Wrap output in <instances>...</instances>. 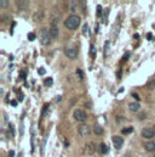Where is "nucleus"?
<instances>
[{"label":"nucleus","mask_w":155,"mask_h":157,"mask_svg":"<svg viewBox=\"0 0 155 157\" xmlns=\"http://www.w3.org/2000/svg\"><path fill=\"white\" fill-rule=\"evenodd\" d=\"M28 39L34 40V39H35V34H34V33H29V34H28Z\"/></svg>","instance_id":"obj_24"},{"label":"nucleus","mask_w":155,"mask_h":157,"mask_svg":"<svg viewBox=\"0 0 155 157\" xmlns=\"http://www.w3.org/2000/svg\"><path fill=\"white\" fill-rule=\"evenodd\" d=\"M113 144H114V146H115L116 150H119V149H121V147H122L124 140H122V138H121V136H113Z\"/></svg>","instance_id":"obj_7"},{"label":"nucleus","mask_w":155,"mask_h":157,"mask_svg":"<svg viewBox=\"0 0 155 157\" xmlns=\"http://www.w3.org/2000/svg\"><path fill=\"white\" fill-rule=\"evenodd\" d=\"M132 96H133V98H136L137 100H139V98H138V95H137V94H132Z\"/></svg>","instance_id":"obj_33"},{"label":"nucleus","mask_w":155,"mask_h":157,"mask_svg":"<svg viewBox=\"0 0 155 157\" xmlns=\"http://www.w3.org/2000/svg\"><path fill=\"white\" fill-rule=\"evenodd\" d=\"M132 130H133V128H132V127H128V128H124V129L121 130V133H122L124 135H128V134L132 133Z\"/></svg>","instance_id":"obj_14"},{"label":"nucleus","mask_w":155,"mask_h":157,"mask_svg":"<svg viewBox=\"0 0 155 157\" xmlns=\"http://www.w3.org/2000/svg\"><path fill=\"white\" fill-rule=\"evenodd\" d=\"M39 40L42 45H49L51 43V36H50V31H47L46 28H42L39 33Z\"/></svg>","instance_id":"obj_2"},{"label":"nucleus","mask_w":155,"mask_h":157,"mask_svg":"<svg viewBox=\"0 0 155 157\" xmlns=\"http://www.w3.org/2000/svg\"><path fill=\"white\" fill-rule=\"evenodd\" d=\"M39 73H40V75H44V73H45V70H44V68H40V70H39Z\"/></svg>","instance_id":"obj_29"},{"label":"nucleus","mask_w":155,"mask_h":157,"mask_svg":"<svg viewBox=\"0 0 155 157\" xmlns=\"http://www.w3.org/2000/svg\"><path fill=\"white\" fill-rule=\"evenodd\" d=\"M26 75H27V73H26V71H22V72H21V75H20V78L26 79Z\"/></svg>","instance_id":"obj_25"},{"label":"nucleus","mask_w":155,"mask_h":157,"mask_svg":"<svg viewBox=\"0 0 155 157\" xmlns=\"http://www.w3.org/2000/svg\"><path fill=\"white\" fill-rule=\"evenodd\" d=\"M78 133L81 135V136H87L90 133H91V130H90V127L87 125V124H80L79 127H78Z\"/></svg>","instance_id":"obj_4"},{"label":"nucleus","mask_w":155,"mask_h":157,"mask_svg":"<svg viewBox=\"0 0 155 157\" xmlns=\"http://www.w3.org/2000/svg\"><path fill=\"white\" fill-rule=\"evenodd\" d=\"M77 76H79V79H80V80L84 78V75H82V71H81V70H77Z\"/></svg>","instance_id":"obj_22"},{"label":"nucleus","mask_w":155,"mask_h":157,"mask_svg":"<svg viewBox=\"0 0 155 157\" xmlns=\"http://www.w3.org/2000/svg\"><path fill=\"white\" fill-rule=\"evenodd\" d=\"M23 99H24V95H23L22 93H20V94H18V100H20V101H22Z\"/></svg>","instance_id":"obj_28"},{"label":"nucleus","mask_w":155,"mask_h":157,"mask_svg":"<svg viewBox=\"0 0 155 157\" xmlns=\"http://www.w3.org/2000/svg\"><path fill=\"white\" fill-rule=\"evenodd\" d=\"M7 4H9V1H6V0H1V1H0V7H6Z\"/></svg>","instance_id":"obj_20"},{"label":"nucleus","mask_w":155,"mask_h":157,"mask_svg":"<svg viewBox=\"0 0 155 157\" xmlns=\"http://www.w3.org/2000/svg\"><path fill=\"white\" fill-rule=\"evenodd\" d=\"M99 149H101V154H103V155H107V154H108V151H109L108 146H107L106 144H103V143L99 145Z\"/></svg>","instance_id":"obj_13"},{"label":"nucleus","mask_w":155,"mask_h":157,"mask_svg":"<svg viewBox=\"0 0 155 157\" xmlns=\"http://www.w3.org/2000/svg\"><path fill=\"white\" fill-rule=\"evenodd\" d=\"M64 52H66V56L69 57V59H75L78 55L77 49H74V48H67Z\"/></svg>","instance_id":"obj_6"},{"label":"nucleus","mask_w":155,"mask_h":157,"mask_svg":"<svg viewBox=\"0 0 155 157\" xmlns=\"http://www.w3.org/2000/svg\"><path fill=\"white\" fill-rule=\"evenodd\" d=\"M93 133H95L96 135H102V134H103V129H102V127L98 125V124H95V125H93Z\"/></svg>","instance_id":"obj_12"},{"label":"nucleus","mask_w":155,"mask_h":157,"mask_svg":"<svg viewBox=\"0 0 155 157\" xmlns=\"http://www.w3.org/2000/svg\"><path fill=\"white\" fill-rule=\"evenodd\" d=\"M82 33H84L85 36H88V26H87V23L84 26V28H82Z\"/></svg>","instance_id":"obj_19"},{"label":"nucleus","mask_w":155,"mask_h":157,"mask_svg":"<svg viewBox=\"0 0 155 157\" xmlns=\"http://www.w3.org/2000/svg\"><path fill=\"white\" fill-rule=\"evenodd\" d=\"M146 117H147V115H146V113H139V116H138V118H139V121L144 119Z\"/></svg>","instance_id":"obj_27"},{"label":"nucleus","mask_w":155,"mask_h":157,"mask_svg":"<svg viewBox=\"0 0 155 157\" xmlns=\"http://www.w3.org/2000/svg\"><path fill=\"white\" fill-rule=\"evenodd\" d=\"M44 84H45L46 86H51V85H52V78H46Z\"/></svg>","instance_id":"obj_17"},{"label":"nucleus","mask_w":155,"mask_h":157,"mask_svg":"<svg viewBox=\"0 0 155 157\" xmlns=\"http://www.w3.org/2000/svg\"><path fill=\"white\" fill-rule=\"evenodd\" d=\"M144 147H146L147 151L153 152V151H155V141H148V143H146Z\"/></svg>","instance_id":"obj_11"},{"label":"nucleus","mask_w":155,"mask_h":157,"mask_svg":"<svg viewBox=\"0 0 155 157\" xmlns=\"http://www.w3.org/2000/svg\"><path fill=\"white\" fill-rule=\"evenodd\" d=\"M11 105H12V106H16V105H17V102H16V100H13V101H11Z\"/></svg>","instance_id":"obj_30"},{"label":"nucleus","mask_w":155,"mask_h":157,"mask_svg":"<svg viewBox=\"0 0 155 157\" xmlns=\"http://www.w3.org/2000/svg\"><path fill=\"white\" fill-rule=\"evenodd\" d=\"M155 88V80H150L149 83H148V89H150V90H153Z\"/></svg>","instance_id":"obj_18"},{"label":"nucleus","mask_w":155,"mask_h":157,"mask_svg":"<svg viewBox=\"0 0 155 157\" xmlns=\"http://www.w3.org/2000/svg\"><path fill=\"white\" fill-rule=\"evenodd\" d=\"M73 116H74V118L77 119L78 122H85V121H86V118H87L86 112H85V111H82V110H79V109L74 111Z\"/></svg>","instance_id":"obj_3"},{"label":"nucleus","mask_w":155,"mask_h":157,"mask_svg":"<svg viewBox=\"0 0 155 157\" xmlns=\"http://www.w3.org/2000/svg\"><path fill=\"white\" fill-rule=\"evenodd\" d=\"M80 17L77 16V15H72V16H69L66 21H64V26L68 28V29H72V31H74V29H77L78 27L80 26Z\"/></svg>","instance_id":"obj_1"},{"label":"nucleus","mask_w":155,"mask_h":157,"mask_svg":"<svg viewBox=\"0 0 155 157\" xmlns=\"http://www.w3.org/2000/svg\"><path fill=\"white\" fill-rule=\"evenodd\" d=\"M42 16H44V15H42V12H41V11H40V12H35V15H34V20H35V21L41 20V18H42Z\"/></svg>","instance_id":"obj_16"},{"label":"nucleus","mask_w":155,"mask_h":157,"mask_svg":"<svg viewBox=\"0 0 155 157\" xmlns=\"http://www.w3.org/2000/svg\"><path fill=\"white\" fill-rule=\"evenodd\" d=\"M90 55H91V57H92V59H95L96 49H95V46H93V45H91V48H90Z\"/></svg>","instance_id":"obj_15"},{"label":"nucleus","mask_w":155,"mask_h":157,"mask_svg":"<svg viewBox=\"0 0 155 157\" xmlns=\"http://www.w3.org/2000/svg\"><path fill=\"white\" fill-rule=\"evenodd\" d=\"M117 77H119V78L121 77V70H119V71H117Z\"/></svg>","instance_id":"obj_32"},{"label":"nucleus","mask_w":155,"mask_h":157,"mask_svg":"<svg viewBox=\"0 0 155 157\" xmlns=\"http://www.w3.org/2000/svg\"><path fill=\"white\" fill-rule=\"evenodd\" d=\"M155 135V130L153 129H149V128H144L143 130H142V136L143 138H147V139H152V138H154Z\"/></svg>","instance_id":"obj_5"},{"label":"nucleus","mask_w":155,"mask_h":157,"mask_svg":"<svg viewBox=\"0 0 155 157\" xmlns=\"http://www.w3.org/2000/svg\"><path fill=\"white\" fill-rule=\"evenodd\" d=\"M97 16H98V17L102 16V6H101V5L97 6Z\"/></svg>","instance_id":"obj_21"},{"label":"nucleus","mask_w":155,"mask_h":157,"mask_svg":"<svg viewBox=\"0 0 155 157\" xmlns=\"http://www.w3.org/2000/svg\"><path fill=\"white\" fill-rule=\"evenodd\" d=\"M95 152V145L93 144H87L85 146V154L86 155H92Z\"/></svg>","instance_id":"obj_10"},{"label":"nucleus","mask_w":155,"mask_h":157,"mask_svg":"<svg viewBox=\"0 0 155 157\" xmlns=\"http://www.w3.org/2000/svg\"><path fill=\"white\" fill-rule=\"evenodd\" d=\"M154 130H155V125H154Z\"/></svg>","instance_id":"obj_35"},{"label":"nucleus","mask_w":155,"mask_h":157,"mask_svg":"<svg viewBox=\"0 0 155 157\" xmlns=\"http://www.w3.org/2000/svg\"><path fill=\"white\" fill-rule=\"evenodd\" d=\"M13 155H15V154H13V151H10V152H9V156L10 157H13Z\"/></svg>","instance_id":"obj_31"},{"label":"nucleus","mask_w":155,"mask_h":157,"mask_svg":"<svg viewBox=\"0 0 155 157\" xmlns=\"http://www.w3.org/2000/svg\"><path fill=\"white\" fill-rule=\"evenodd\" d=\"M58 34H59V29H58V27H57L56 25H52L51 28H50V36H51V38H57Z\"/></svg>","instance_id":"obj_8"},{"label":"nucleus","mask_w":155,"mask_h":157,"mask_svg":"<svg viewBox=\"0 0 155 157\" xmlns=\"http://www.w3.org/2000/svg\"><path fill=\"white\" fill-rule=\"evenodd\" d=\"M47 109H49V105H45L44 109H42V116H45L47 113Z\"/></svg>","instance_id":"obj_23"},{"label":"nucleus","mask_w":155,"mask_h":157,"mask_svg":"<svg viewBox=\"0 0 155 157\" xmlns=\"http://www.w3.org/2000/svg\"><path fill=\"white\" fill-rule=\"evenodd\" d=\"M128 57H130V52H126V54H125V55H124V57H122V62H124V61H125V60H127V59H128Z\"/></svg>","instance_id":"obj_26"},{"label":"nucleus","mask_w":155,"mask_h":157,"mask_svg":"<svg viewBox=\"0 0 155 157\" xmlns=\"http://www.w3.org/2000/svg\"><path fill=\"white\" fill-rule=\"evenodd\" d=\"M153 157H155V154H154V155H153Z\"/></svg>","instance_id":"obj_34"},{"label":"nucleus","mask_w":155,"mask_h":157,"mask_svg":"<svg viewBox=\"0 0 155 157\" xmlns=\"http://www.w3.org/2000/svg\"><path fill=\"white\" fill-rule=\"evenodd\" d=\"M128 109H130V111L131 112H138L139 111V109H141V105H139V102H131L130 104V106H128Z\"/></svg>","instance_id":"obj_9"}]
</instances>
